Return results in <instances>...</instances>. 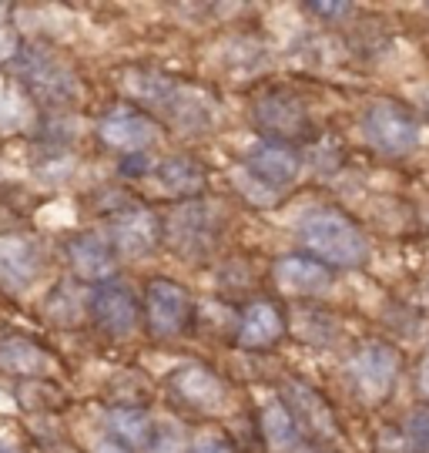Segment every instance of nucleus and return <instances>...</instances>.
<instances>
[{
  "instance_id": "14",
  "label": "nucleus",
  "mask_w": 429,
  "mask_h": 453,
  "mask_svg": "<svg viewBox=\"0 0 429 453\" xmlns=\"http://www.w3.org/2000/svg\"><path fill=\"white\" fill-rule=\"evenodd\" d=\"M249 175L265 188H288L303 172V155L286 142H262L249 155Z\"/></svg>"
},
{
  "instance_id": "6",
  "label": "nucleus",
  "mask_w": 429,
  "mask_h": 453,
  "mask_svg": "<svg viewBox=\"0 0 429 453\" xmlns=\"http://www.w3.org/2000/svg\"><path fill=\"white\" fill-rule=\"evenodd\" d=\"M148 326L155 336H178L191 323V296L172 279H151L144 289Z\"/></svg>"
},
{
  "instance_id": "15",
  "label": "nucleus",
  "mask_w": 429,
  "mask_h": 453,
  "mask_svg": "<svg viewBox=\"0 0 429 453\" xmlns=\"http://www.w3.org/2000/svg\"><path fill=\"white\" fill-rule=\"evenodd\" d=\"M275 286L288 296H322L333 289V269L312 256H286L275 262Z\"/></svg>"
},
{
  "instance_id": "16",
  "label": "nucleus",
  "mask_w": 429,
  "mask_h": 453,
  "mask_svg": "<svg viewBox=\"0 0 429 453\" xmlns=\"http://www.w3.org/2000/svg\"><path fill=\"white\" fill-rule=\"evenodd\" d=\"M67 259H71V269L78 279L101 286L118 269V249L101 235H78V239L67 242Z\"/></svg>"
},
{
  "instance_id": "22",
  "label": "nucleus",
  "mask_w": 429,
  "mask_h": 453,
  "mask_svg": "<svg viewBox=\"0 0 429 453\" xmlns=\"http://www.w3.org/2000/svg\"><path fill=\"white\" fill-rule=\"evenodd\" d=\"M108 426L118 437V443H125V447H148L151 430H155L144 406H114L108 413Z\"/></svg>"
},
{
  "instance_id": "28",
  "label": "nucleus",
  "mask_w": 429,
  "mask_h": 453,
  "mask_svg": "<svg viewBox=\"0 0 429 453\" xmlns=\"http://www.w3.org/2000/svg\"><path fill=\"white\" fill-rule=\"evenodd\" d=\"M191 453H235V447L222 437H205L191 447Z\"/></svg>"
},
{
  "instance_id": "24",
  "label": "nucleus",
  "mask_w": 429,
  "mask_h": 453,
  "mask_svg": "<svg viewBox=\"0 0 429 453\" xmlns=\"http://www.w3.org/2000/svg\"><path fill=\"white\" fill-rule=\"evenodd\" d=\"M17 396H20V403L27 406V410H61L64 406V393L50 380H24L20 387H17Z\"/></svg>"
},
{
  "instance_id": "26",
  "label": "nucleus",
  "mask_w": 429,
  "mask_h": 453,
  "mask_svg": "<svg viewBox=\"0 0 429 453\" xmlns=\"http://www.w3.org/2000/svg\"><path fill=\"white\" fill-rule=\"evenodd\" d=\"M406 443L413 453H429V403H419L406 417Z\"/></svg>"
},
{
  "instance_id": "17",
  "label": "nucleus",
  "mask_w": 429,
  "mask_h": 453,
  "mask_svg": "<svg viewBox=\"0 0 429 453\" xmlns=\"http://www.w3.org/2000/svg\"><path fill=\"white\" fill-rule=\"evenodd\" d=\"M288 410H292V417L299 426H305L312 437L318 440H329L335 437V417L329 403L318 396L316 389L303 387V383H288Z\"/></svg>"
},
{
  "instance_id": "27",
  "label": "nucleus",
  "mask_w": 429,
  "mask_h": 453,
  "mask_svg": "<svg viewBox=\"0 0 429 453\" xmlns=\"http://www.w3.org/2000/svg\"><path fill=\"white\" fill-rule=\"evenodd\" d=\"M151 168V162H148V155L144 151H134V155H127V158H121V175H144Z\"/></svg>"
},
{
  "instance_id": "21",
  "label": "nucleus",
  "mask_w": 429,
  "mask_h": 453,
  "mask_svg": "<svg viewBox=\"0 0 429 453\" xmlns=\"http://www.w3.org/2000/svg\"><path fill=\"white\" fill-rule=\"evenodd\" d=\"M258 426H262V437L269 443V450H275V453L292 450V447L299 443V423H295L292 410H288L282 400L265 403V410L258 413Z\"/></svg>"
},
{
  "instance_id": "9",
  "label": "nucleus",
  "mask_w": 429,
  "mask_h": 453,
  "mask_svg": "<svg viewBox=\"0 0 429 453\" xmlns=\"http://www.w3.org/2000/svg\"><path fill=\"white\" fill-rule=\"evenodd\" d=\"M44 252L31 235H0V289L24 292L41 275Z\"/></svg>"
},
{
  "instance_id": "1",
  "label": "nucleus",
  "mask_w": 429,
  "mask_h": 453,
  "mask_svg": "<svg viewBox=\"0 0 429 453\" xmlns=\"http://www.w3.org/2000/svg\"><path fill=\"white\" fill-rule=\"evenodd\" d=\"M299 239L312 259L339 269H359L369 259V242L363 228L339 209H312L299 219Z\"/></svg>"
},
{
  "instance_id": "3",
  "label": "nucleus",
  "mask_w": 429,
  "mask_h": 453,
  "mask_svg": "<svg viewBox=\"0 0 429 453\" xmlns=\"http://www.w3.org/2000/svg\"><path fill=\"white\" fill-rule=\"evenodd\" d=\"M225 232V215L215 202H205V198H195V202H185L178 205L168 222H165V239L175 249L178 256L198 262L208 259L215 252V245L222 242Z\"/></svg>"
},
{
  "instance_id": "30",
  "label": "nucleus",
  "mask_w": 429,
  "mask_h": 453,
  "mask_svg": "<svg viewBox=\"0 0 429 453\" xmlns=\"http://www.w3.org/2000/svg\"><path fill=\"white\" fill-rule=\"evenodd\" d=\"M97 453H131L125 443H118V440H101L97 443Z\"/></svg>"
},
{
  "instance_id": "33",
  "label": "nucleus",
  "mask_w": 429,
  "mask_h": 453,
  "mask_svg": "<svg viewBox=\"0 0 429 453\" xmlns=\"http://www.w3.org/2000/svg\"><path fill=\"white\" fill-rule=\"evenodd\" d=\"M64 453H78V450H64Z\"/></svg>"
},
{
  "instance_id": "10",
  "label": "nucleus",
  "mask_w": 429,
  "mask_h": 453,
  "mask_svg": "<svg viewBox=\"0 0 429 453\" xmlns=\"http://www.w3.org/2000/svg\"><path fill=\"white\" fill-rule=\"evenodd\" d=\"M255 125L262 134H269L275 142H292L309 134V111L299 97L286 95V91H272L255 104Z\"/></svg>"
},
{
  "instance_id": "7",
  "label": "nucleus",
  "mask_w": 429,
  "mask_h": 453,
  "mask_svg": "<svg viewBox=\"0 0 429 453\" xmlns=\"http://www.w3.org/2000/svg\"><path fill=\"white\" fill-rule=\"evenodd\" d=\"M114 211H118L111 222L114 249L127 259L151 256L161 239H165V226L158 222V215L151 209H144V205H125V209Z\"/></svg>"
},
{
  "instance_id": "18",
  "label": "nucleus",
  "mask_w": 429,
  "mask_h": 453,
  "mask_svg": "<svg viewBox=\"0 0 429 453\" xmlns=\"http://www.w3.org/2000/svg\"><path fill=\"white\" fill-rule=\"evenodd\" d=\"M158 181L168 188L172 195L178 198H185V202H195L198 195L205 192V168L188 158V155H172V158H165L158 165Z\"/></svg>"
},
{
  "instance_id": "12",
  "label": "nucleus",
  "mask_w": 429,
  "mask_h": 453,
  "mask_svg": "<svg viewBox=\"0 0 429 453\" xmlns=\"http://www.w3.org/2000/svg\"><path fill=\"white\" fill-rule=\"evenodd\" d=\"M172 393L191 410H202V413H218L228 400V389L218 372H211L202 363H188L181 370L172 372Z\"/></svg>"
},
{
  "instance_id": "5",
  "label": "nucleus",
  "mask_w": 429,
  "mask_h": 453,
  "mask_svg": "<svg viewBox=\"0 0 429 453\" xmlns=\"http://www.w3.org/2000/svg\"><path fill=\"white\" fill-rule=\"evenodd\" d=\"M349 376L356 393L366 400V403H382L393 387H396L399 376V357L393 346L386 342H366L349 363Z\"/></svg>"
},
{
  "instance_id": "11",
  "label": "nucleus",
  "mask_w": 429,
  "mask_h": 453,
  "mask_svg": "<svg viewBox=\"0 0 429 453\" xmlns=\"http://www.w3.org/2000/svg\"><path fill=\"white\" fill-rule=\"evenodd\" d=\"M97 138L108 148L134 155V151H144V148H151L158 142V125L138 108H114V111L101 118Z\"/></svg>"
},
{
  "instance_id": "13",
  "label": "nucleus",
  "mask_w": 429,
  "mask_h": 453,
  "mask_svg": "<svg viewBox=\"0 0 429 453\" xmlns=\"http://www.w3.org/2000/svg\"><path fill=\"white\" fill-rule=\"evenodd\" d=\"M286 336V312L279 303H272V299H255L249 306L241 309L239 316V333H235V340H239L241 349H269L275 342Z\"/></svg>"
},
{
  "instance_id": "19",
  "label": "nucleus",
  "mask_w": 429,
  "mask_h": 453,
  "mask_svg": "<svg viewBox=\"0 0 429 453\" xmlns=\"http://www.w3.org/2000/svg\"><path fill=\"white\" fill-rule=\"evenodd\" d=\"M125 91L134 101H144V104H172L178 97V81L175 78H168V74H161V71H151V67H134V71H125Z\"/></svg>"
},
{
  "instance_id": "23",
  "label": "nucleus",
  "mask_w": 429,
  "mask_h": 453,
  "mask_svg": "<svg viewBox=\"0 0 429 453\" xmlns=\"http://www.w3.org/2000/svg\"><path fill=\"white\" fill-rule=\"evenodd\" d=\"M48 303H61V309H50L48 312V319L50 323H57V326H74L80 323V316H84V309L91 312V299H88V306H84V299L78 296V289L74 286H57V289L48 296Z\"/></svg>"
},
{
  "instance_id": "29",
  "label": "nucleus",
  "mask_w": 429,
  "mask_h": 453,
  "mask_svg": "<svg viewBox=\"0 0 429 453\" xmlns=\"http://www.w3.org/2000/svg\"><path fill=\"white\" fill-rule=\"evenodd\" d=\"M309 11L318 17H329V20H335V17H342V14H349L352 7L349 4H322V0H312L309 4Z\"/></svg>"
},
{
  "instance_id": "8",
  "label": "nucleus",
  "mask_w": 429,
  "mask_h": 453,
  "mask_svg": "<svg viewBox=\"0 0 429 453\" xmlns=\"http://www.w3.org/2000/svg\"><path fill=\"white\" fill-rule=\"evenodd\" d=\"M95 326H101L108 336H127L138 326V299L127 282L108 279L91 292V312Z\"/></svg>"
},
{
  "instance_id": "25",
  "label": "nucleus",
  "mask_w": 429,
  "mask_h": 453,
  "mask_svg": "<svg viewBox=\"0 0 429 453\" xmlns=\"http://www.w3.org/2000/svg\"><path fill=\"white\" fill-rule=\"evenodd\" d=\"M148 453H191L188 450V440L181 434V426L175 423H158L155 430H151V440H148Z\"/></svg>"
},
{
  "instance_id": "31",
  "label": "nucleus",
  "mask_w": 429,
  "mask_h": 453,
  "mask_svg": "<svg viewBox=\"0 0 429 453\" xmlns=\"http://www.w3.org/2000/svg\"><path fill=\"white\" fill-rule=\"evenodd\" d=\"M0 453H20L17 447H7V443H0Z\"/></svg>"
},
{
  "instance_id": "2",
  "label": "nucleus",
  "mask_w": 429,
  "mask_h": 453,
  "mask_svg": "<svg viewBox=\"0 0 429 453\" xmlns=\"http://www.w3.org/2000/svg\"><path fill=\"white\" fill-rule=\"evenodd\" d=\"M11 71L41 104L48 108H71L80 97V84L74 71L64 65L54 50L41 44H24L11 58Z\"/></svg>"
},
{
  "instance_id": "34",
  "label": "nucleus",
  "mask_w": 429,
  "mask_h": 453,
  "mask_svg": "<svg viewBox=\"0 0 429 453\" xmlns=\"http://www.w3.org/2000/svg\"><path fill=\"white\" fill-rule=\"evenodd\" d=\"M312 453H326V450H312Z\"/></svg>"
},
{
  "instance_id": "4",
  "label": "nucleus",
  "mask_w": 429,
  "mask_h": 453,
  "mask_svg": "<svg viewBox=\"0 0 429 453\" xmlns=\"http://www.w3.org/2000/svg\"><path fill=\"white\" fill-rule=\"evenodd\" d=\"M363 128L382 155H410L419 145V125L413 111H406L396 101H372L363 118Z\"/></svg>"
},
{
  "instance_id": "32",
  "label": "nucleus",
  "mask_w": 429,
  "mask_h": 453,
  "mask_svg": "<svg viewBox=\"0 0 429 453\" xmlns=\"http://www.w3.org/2000/svg\"><path fill=\"white\" fill-rule=\"evenodd\" d=\"M426 387H429V363H426Z\"/></svg>"
},
{
  "instance_id": "20",
  "label": "nucleus",
  "mask_w": 429,
  "mask_h": 453,
  "mask_svg": "<svg viewBox=\"0 0 429 453\" xmlns=\"http://www.w3.org/2000/svg\"><path fill=\"white\" fill-rule=\"evenodd\" d=\"M0 366L17 372V376L37 380L48 370V353L27 336H4L0 340Z\"/></svg>"
}]
</instances>
